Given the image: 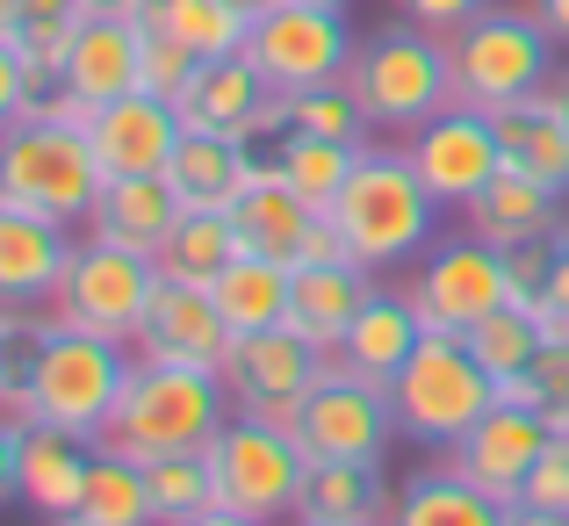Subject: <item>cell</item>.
<instances>
[{
	"label": "cell",
	"instance_id": "obj_57",
	"mask_svg": "<svg viewBox=\"0 0 569 526\" xmlns=\"http://www.w3.org/2000/svg\"><path fill=\"white\" fill-rule=\"evenodd\" d=\"M303 8H353V0H303Z\"/></svg>",
	"mask_w": 569,
	"mask_h": 526
},
{
	"label": "cell",
	"instance_id": "obj_24",
	"mask_svg": "<svg viewBox=\"0 0 569 526\" xmlns=\"http://www.w3.org/2000/svg\"><path fill=\"white\" fill-rule=\"evenodd\" d=\"M397 476L389 462H310L296 490V519L310 526H389Z\"/></svg>",
	"mask_w": 569,
	"mask_h": 526
},
{
	"label": "cell",
	"instance_id": "obj_3",
	"mask_svg": "<svg viewBox=\"0 0 569 526\" xmlns=\"http://www.w3.org/2000/svg\"><path fill=\"white\" fill-rule=\"evenodd\" d=\"M447 66H455V101L461 109L505 116L519 101H533L562 72V43L541 29V14L527 0H490L476 22H461L447 37Z\"/></svg>",
	"mask_w": 569,
	"mask_h": 526
},
{
	"label": "cell",
	"instance_id": "obj_41",
	"mask_svg": "<svg viewBox=\"0 0 569 526\" xmlns=\"http://www.w3.org/2000/svg\"><path fill=\"white\" fill-rule=\"evenodd\" d=\"M188 72H194V58L181 51V43H173V37H159V29L152 22H144V95H159V101H173V95H181V87H188Z\"/></svg>",
	"mask_w": 569,
	"mask_h": 526
},
{
	"label": "cell",
	"instance_id": "obj_45",
	"mask_svg": "<svg viewBox=\"0 0 569 526\" xmlns=\"http://www.w3.org/2000/svg\"><path fill=\"white\" fill-rule=\"evenodd\" d=\"M22 505V426L0 418V513Z\"/></svg>",
	"mask_w": 569,
	"mask_h": 526
},
{
	"label": "cell",
	"instance_id": "obj_2",
	"mask_svg": "<svg viewBox=\"0 0 569 526\" xmlns=\"http://www.w3.org/2000/svg\"><path fill=\"white\" fill-rule=\"evenodd\" d=\"M347 238V260H361L368 275H397L418 252L440 238L447 209L426 195V180L411 173V152L403 145H368L353 180L339 188V202L325 209Z\"/></svg>",
	"mask_w": 569,
	"mask_h": 526
},
{
	"label": "cell",
	"instance_id": "obj_21",
	"mask_svg": "<svg viewBox=\"0 0 569 526\" xmlns=\"http://www.w3.org/2000/svg\"><path fill=\"white\" fill-rule=\"evenodd\" d=\"M267 173V152L260 145H238V138H217V130H181L167 159V188L181 195V209H209V217H231L238 195Z\"/></svg>",
	"mask_w": 569,
	"mask_h": 526
},
{
	"label": "cell",
	"instance_id": "obj_7",
	"mask_svg": "<svg viewBox=\"0 0 569 526\" xmlns=\"http://www.w3.org/2000/svg\"><path fill=\"white\" fill-rule=\"evenodd\" d=\"M94 195H101V159H94V145H87V130L29 123V116L0 130V202L37 209V217L80 231Z\"/></svg>",
	"mask_w": 569,
	"mask_h": 526
},
{
	"label": "cell",
	"instance_id": "obj_44",
	"mask_svg": "<svg viewBox=\"0 0 569 526\" xmlns=\"http://www.w3.org/2000/svg\"><path fill=\"white\" fill-rule=\"evenodd\" d=\"M22 101H29V58L0 37V130L22 123Z\"/></svg>",
	"mask_w": 569,
	"mask_h": 526
},
{
	"label": "cell",
	"instance_id": "obj_29",
	"mask_svg": "<svg viewBox=\"0 0 569 526\" xmlns=\"http://www.w3.org/2000/svg\"><path fill=\"white\" fill-rule=\"evenodd\" d=\"M498 145H505V167H512V173H527V180H541V188L569 195V123H562V109H556L548 87L533 101H519V109L498 116Z\"/></svg>",
	"mask_w": 569,
	"mask_h": 526
},
{
	"label": "cell",
	"instance_id": "obj_51",
	"mask_svg": "<svg viewBox=\"0 0 569 526\" xmlns=\"http://www.w3.org/2000/svg\"><path fill=\"white\" fill-rule=\"evenodd\" d=\"M512 526H569V513H533V505H512Z\"/></svg>",
	"mask_w": 569,
	"mask_h": 526
},
{
	"label": "cell",
	"instance_id": "obj_35",
	"mask_svg": "<svg viewBox=\"0 0 569 526\" xmlns=\"http://www.w3.org/2000/svg\"><path fill=\"white\" fill-rule=\"evenodd\" d=\"M72 526H159L144 462L109 455V447H101L94 469H87V498H80V513H72Z\"/></svg>",
	"mask_w": 569,
	"mask_h": 526
},
{
	"label": "cell",
	"instance_id": "obj_54",
	"mask_svg": "<svg viewBox=\"0 0 569 526\" xmlns=\"http://www.w3.org/2000/svg\"><path fill=\"white\" fill-rule=\"evenodd\" d=\"M548 433H556V440H569V404H556V411H548Z\"/></svg>",
	"mask_w": 569,
	"mask_h": 526
},
{
	"label": "cell",
	"instance_id": "obj_37",
	"mask_svg": "<svg viewBox=\"0 0 569 526\" xmlns=\"http://www.w3.org/2000/svg\"><path fill=\"white\" fill-rule=\"evenodd\" d=\"M461 339H469V354L483 360L490 383H505V375H527L533 354L548 347V339H541V310H527V304H505V310H490V318H476Z\"/></svg>",
	"mask_w": 569,
	"mask_h": 526
},
{
	"label": "cell",
	"instance_id": "obj_40",
	"mask_svg": "<svg viewBox=\"0 0 569 526\" xmlns=\"http://www.w3.org/2000/svg\"><path fill=\"white\" fill-rule=\"evenodd\" d=\"M548 267H556V231L527 238V246H505V281H512V304H541L548 296Z\"/></svg>",
	"mask_w": 569,
	"mask_h": 526
},
{
	"label": "cell",
	"instance_id": "obj_30",
	"mask_svg": "<svg viewBox=\"0 0 569 526\" xmlns=\"http://www.w3.org/2000/svg\"><path fill=\"white\" fill-rule=\"evenodd\" d=\"M310 217H318V209H310L274 167H267L246 195H238L231 231H238V246H246V252H267V260H289V267H296V246H303Z\"/></svg>",
	"mask_w": 569,
	"mask_h": 526
},
{
	"label": "cell",
	"instance_id": "obj_17",
	"mask_svg": "<svg viewBox=\"0 0 569 526\" xmlns=\"http://www.w3.org/2000/svg\"><path fill=\"white\" fill-rule=\"evenodd\" d=\"M72 224H51L37 209L0 202V304L8 310H51L58 281L72 267Z\"/></svg>",
	"mask_w": 569,
	"mask_h": 526
},
{
	"label": "cell",
	"instance_id": "obj_5",
	"mask_svg": "<svg viewBox=\"0 0 569 526\" xmlns=\"http://www.w3.org/2000/svg\"><path fill=\"white\" fill-rule=\"evenodd\" d=\"M353 101L368 109V123L382 138H411L418 123H432L440 109H455V66H447V37L418 22H382L353 43V66H347Z\"/></svg>",
	"mask_w": 569,
	"mask_h": 526
},
{
	"label": "cell",
	"instance_id": "obj_19",
	"mask_svg": "<svg viewBox=\"0 0 569 526\" xmlns=\"http://www.w3.org/2000/svg\"><path fill=\"white\" fill-rule=\"evenodd\" d=\"M87 145H94L101 159V180H123V173H167L173 145H181V116H173V101L159 95H123L109 101V109H94V123H87Z\"/></svg>",
	"mask_w": 569,
	"mask_h": 526
},
{
	"label": "cell",
	"instance_id": "obj_23",
	"mask_svg": "<svg viewBox=\"0 0 569 526\" xmlns=\"http://www.w3.org/2000/svg\"><path fill=\"white\" fill-rule=\"evenodd\" d=\"M173 224H181V195L167 188V173H123V180H101V195H94L80 231L101 238V246H123V252H144V260H152Z\"/></svg>",
	"mask_w": 569,
	"mask_h": 526
},
{
	"label": "cell",
	"instance_id": "obj_26",
	"mask_svg": "<svg viewBox=\"0 0 569 526\" xmlns=\"http://www.w3.org/2000/svg\"><path fill=\"white\" fill-rule=\"evenodd\" d=\"M426 339V318L411 310V296L403 289H376L368 296V310L353 318V333H347V347L332 354V368H347V375H368V383H397V368L411 360V347Z\"/></svg>",
	"mask_w": 569,
	"mask_h": 526
},
{
	"label": "cell",
	"instance_id": "obj_16",
	"mask_svg": "<svg viewBox=\"0 0 569 526\" xmlns=\"http://www.w3.org/2000/svg\"><path fill=\"white\" fill-rule=\"evenodd\" d=\"M548 418L541 411H519V404H490L483 418H476L469 433H461L455 447H447V469L469 476L476 490H490L498 505H519V490H527V469L548 455Z\"/></svg>",
	"mask_w": 569,
	"mask_h": 526
},
{
	"label": "cell",
	"instance_id": "obj_8",
	"mask_svg": "<svg viewBox=\"0 0 569 526\" xmlns=\"http://www.w3.org/2000/svg\"><path fill=\"white\" fill-rule=\"evenodd\" d=\"M209 469H217V505L223 513L281 526V519H296V490H303L310 455H303L296 433L274 426V418L231 411V426L217 433V447H209Z\"/></svg>",
	"mask_w": 569,
	"mask_h": 526
},
{
	"label": "cell",
	"instance_id": "obj_11",
	"mask_svg": "<svg viewBox=\"0 0 569 526\" xmlns=\"http://www.w3.org/2000/svg\"><path fill=\"white\" fill-rule=\"evenodd\" d=\"M353 43L361 37L347 29V8H303V0H274V8L252 14V29H246V58L260 66V80L274 87V95L347 80Z\"/></svg>",
	"mask_w": 569,
	"mask_h": 526
},
{
	"label": "cell",
	"instance_id": "obj_38",
	"mask_svg": "<svg viewBox=\"0 0 569 526\" xmlns=\"http://www.w3.org/2000/svg\"><path fill=\"white\" fill-rule=\"evenodd\" d=\"M80 22H87V0H22L8 43L29 58V72H58L66 51H72V37H80Z\"/></svg>",
	"mask_w": 569,
	"mask_h": 526
},
{
	"label": "cell",
	"instance_id": "obj_58",
	"mask_svg": "<svg viewBox=\"0 0 569 526\" xmlns=\"http://www.w3.org/2000/svg\"><path fill=\"white\" fill-rule=\"evenodd\" d=\"M289 526H310V519H289Z\"/></svg>",
	"mask_w": 569,
	"mask_h": 526
},
{
	"label": "cell",
	"instance_id": "obj_31",
	"mask_svg": "<svg viewBox=\"0 0 569 526\" xmlns=\"http://www.w3.org/2000/svg\"><path fill=\"white\" fill-rule=\"evenodd\" d=\"M289 281H296L289 260L238 252V260L217 275V289H209L217 310H223V325H231V339L238 333H267V325H289Z\"/></svg>",
	"mask_w": 569,
	"mask_h": 526
},
{
	"label": "cell",
	"instance_id": "obj_22",
	"mask_svg": "<svg viewBox=\"0 0 569 526\" xmlns=\"http://www.w3.org/2000/svg\"><path fill=\"white\" fill-rule=\"evenodd\" d=\"M382 289V275H368L361 260H325V267H296L289 281V333H303L310 347L339 354L353 333V318L368 310V296Z\"/></svg>",
	"mask_w": 569,
	"mask_h": 526
},
{
	"label": "cell",
	"instance_id": "obj_36",
	"mask_svg": "<svg viewBox=\"0 0 569 526\" xmlns=\"http://www.w3.org/2000/svg\"><path fill=\"white\" fill-rule=\"evenodd\" d=\"M281 101V130H310V138H339V145H376V123L368 109L353 101L347 80H325V87H296Z\"/></svg>",
	"mask_w": 569,
	"mask_h": 526
},
{
	"label": "cell",
	"instance_id": "obj_14",
	"mask_svg": "<svg viewBox=\"0 0 569 526\" xmlns=\"http://www.w3.org/2000/svg\"><path fill=\"white\" fill-rule=\"evenodd\" d=\"M296 440H303L310 462H389V447H397L403 433H397V411H389V389L382 383L332 368L303 397Z\"/></svg>",
	"mask_w": 569,
	"mask_h": 526
},
{
	"label": "cell",
	"instance_id": "obj_32",
	"mask_svg": "<svg viewBox=\"0 0 569 526\" xmlns=\"http://www.w3.org/2000/svg\"><path fill=\"white\" fill-rule=\"evenodd\" d=\"M361 152H368V145H339V138H310V130H281L274 152H267V167H274L325 217V209L339 202V188L353 180V167H361Z\"/></svg>",
	"mask_w": 569,
	"mask_h": 526
},
{
	"label": "cell",
	"instance_id": "obj_25",
	"mask_svg": "<svg viewBox=\"0 0 569 526\" xmlns=\"http://www.w3.org/2000/svg\"><path fill=\"white\" fill-rule=\"evenodd\" d=\"M101 447L80 440V433H58V426H22V505L43 526L72 519L87 498V469H94Z\"/></svg>",
	"mask_w": 569,
	"mask_h": 526
},
{
	"label": "cell",
	"instance_id": "obj_47",
	"mask_svg": "<svg viewBox=\"0 0 569 526\" xmlns=\"http://www.w3.org/2000/svg\"><path fill=\"white\" fill-rule=\"evenodd\" d=\"M498 404H519V411H541L548 418V389H541V375H505V383H498Z\"/></svg>",
	"mask_w": 569,
	"mask_h": 526
},
{
	"label": "cell",
	"instance_id": "obj_56",
	"mask_svg": "<svg viewBox=\"0 0 569 526\" xmlns=\"http://www.w3.org/2000/svg\"><path fill=\"white\" fill-rule=\"evenodd\" d=\"M238 8H246V14H267V8H274V0H238Z\"/></svg>",
	"mask_w": 569,
	"mask_h": 526
},
{
	"label": "cell",
	"instance_id": "obj_4",
	"mask_svg": "<svg viewBox=\"0 0 569 526\" xmlns=\"http://www.w3.org/2000/svg\"><path fill=\"white\" fill-rule=\"evenodd\" d=\"M22 375H29V397H37V426L101 440L116 397H123L130 347L123 339H101V333H80V325L43 310V325L22 347Z\"/></svg>",
	"mask_w": 569,
	"mask_h": 526
},
{
	"label": "cell",
	"instance_id": "obj_27",
	"mask_svg": "<svg viewBox=\"0 0 569 526\" xmlns=\"http://www.w3.org/2000/svg\"><path fill=\"white\" fill-rule=\"evenodd\" d=\"M389 526H512V505H498L490 490H476L469 476H455L447 462H432V469H411L397 484Z\"/></svg>",
	"mask_w": 569,
	"mask_h": 526
},
{
	"label": "cell",
	"instance_id": "obj_18",
	"mask_svg": "<svg viewBox=\"0 0 569 526\" xmlns=\"http://www.w3.org/2000/svg\"><path fill=\"white\" fill-rule=\"evenodd\" d=\"M130 354L144 360H181V368H223L231 354V325H223L217 296L209 289H181V281H159L152 310H144Z\"/></svg>",
	"mask_w": 569,
	"mask_h": 526
},
{
	"label": "cell",
	"instance_id": "obj_42",
	"mask_svg": "<svg viewBox=\"0 0 569 526\" xmlns=\"http://www.w3.org/2000/svg\"><path fill=\"white\" fill-rule=\"evenodd\" d=\"M519 505H533V513H569V440H548V455L527 469Z\"/></svg>",
	"mask_w": 569,
	"mask_h": 526
},
{
	"label": "cell",
	"instance_id": "obj_43",
	"mask_svg": "<svg viewBox=\"0 0 569 526\" xmlns=\"http://www.w3.org/2000/svg\"><path fill=\"white\" fill-rule=\"evenodd\" d=\"M490 0H397V14L403 22H418V29H432V37H455L461 22H476Z\"/></svg>",
	"mask_w": 569,
	"mask_h": 526
},
{
	"label": "cell",
	"instance_id": "obj_52",
	"mask_svg": "<svg viewBox=\"0 0 569 526\" xmlns=\"http://www.w3.org/2000/svg\"><path fill=\"white\" fill-rule=\"evenodd\" d=\"M14 368H22V347H14V339H8V333H0V383H8V375H14Z\"/></svg>",
	"mask_w": 569,
	"mask_h": 526
},
{
	"label": "cell",
	"instance_id": "obj_33",
	"mask_svg": "<svg viewBox=\"0 0 569 526\" xmlns=\"http://www.w3.org/2000/svg\"><path fill=\"white\" fill-rule=\"evenodd\" d=\"M238 231L231 217H209V209H181V224L167 231V246L152 252L159 281H181V289H217V275L238 260Z\"/></svg>",
	"mask_w": 569,
	"mask_h": 526
},
{
	"label": "cell",
	"instance_id": "obj_59",
	"mask_svg": "<svg viewBox=\"0 0 569 526\" xmlns=\"http://www.w3.org/2000/svg\"><path fill=\"white\" fill-rule=\"evenodd\" d=\"M58 526H72V519H58Z\"/></svg>",
	"mask_w": 569,
	"mask_h": 526
},
{
	"label": "cell",
	"instance_id": "obj_12",
	"mask_svg": "<svg viewBox=\"0 0 569 526\" xmlns=\"http://www.w3.org/2000/svg\"><path fill=\"white\" fill-rule=\"evenodd\" d=\"M217 375H223V389H231L238 411L274 418L281 433H296L303 397L325 383V375H332V354L310 347V339L289 333V325H267V333H238Z\"/></svg>",
	"mask_w": 569,
	"mask_h": 526
},
{
	"label": "cell",
	"instance_id": "obj_46",
	"mask_svg": "<svg viewBox=\"0 0 569 526\" xmlns=\"http://www.w3.org/2000/svg\"><path fill=\"white\" fill-rule=\"evenodd\" d=\"M533 310H562V318H569V224L556 231V267H548V296H541Z\"/></svg>",
	"mask_w": 569,
	"mask_h": 526
},
{
	"label": "cell",
	"instance_id": "obj_13",
	"mask_svg": "<svg viewBox=\"0 0 569 526\" xmlns=\"http://www.w3.org/2000/svg\"><path fill=\"white\" fill-rule=\"evenodd\" d=\"M403 152H411V173L426 180V195L440 209H461L469 217V202L490 188V180L505 173V145H498V116L483 109H440L432 123H418L411 138H397Z\"/></svg>",
	"mask_w": 569,
	"mask_h": 526
},
{
	"label": "cell",
	"instance_id": "obj_48",
	"mask_svg": "<svg viewBox=\"0 0 569 526\" xmlns=\"http://www.w3.org/2000/svg\"><path fill=\"white\" fill-rule=\"evenodd\" d=\"M527 8L541 14V29H548V37H556L562 51H569V0H527Z\"/></svg>",
	"mask_w": 569,
	"mask_h": 526
},
{
	"label": "cell",
	"instance_id": "obj_10",
	"mask_svg": "<svg viewBox=\"0 0 569 526\" xmlns=\"http://www.w3.org/2000/svg\"><path fill=\"white\" fill-rule=\"evenodd\" d=\"M159 296V267L144 260V252H123V246H101V238L80 231V246H72V267L66 281H58L51 296V318L80 325V333H101V339H138L144 310H152Z\"/></svg>",
	"mask_w": 569,
	"mask_h": 526
},
{
	"label": "cell",
	"instance_id": "obj_55",
	"mask_svg": "<svg viewBox=\"0 0 569 526\" xmlns=\"http://www.w3.org/2000/svg\"><path fill=\"white\" fill-rule=\"evenodd\" d=\"M14 14H22V0H0V37L14 29Z\"/></svg>",
	"mask_w": 569,
	"mask_h": 526
},
{
	"label": "cell",
	"instance_id": "obj_49",
	"mask_svg": "<svg viewBox=\"0 0 569 526\" xmlns=\"http://www.w3.org/2000/svg\"><path fill=\"white\" fill-rule=\"evenodd\" d=\"M144 8H152V0H87V14H123V22H138Z\"/></svg>",
	"mask_w": 569,
	"mask_h": 526
},
{
	"label": "cell",
	"instance_id": "obj_1",
	"mask_svg": "<svg viewBox=\"0 0 569 526\" xmlns=\"http://www.w3.org/2000/svg\"><path fill=\"white\" fill-rule=\"evenodd\" d=\"M231 389L217 368H181V360H144L130 354L123 397H116L109 426L94 447L130 462H167V455H209L217 433L231 426Z\"/></svg>",
	"mask_w": 569,
	"mask_h": 526
},
{
	"label": "cell",
	"instance_id": "obj_39",
	"mask_svg": "<svg viewBox=\"0 0 569 526\" xmlns=\"http://www.w3.org/2000/svg\"><path fill=\"white\" fill-rule=\"evenodd\" d=\"M144 476H152V513H159V526H181V519H194V513H209V505H217V469H209V455L144 462Z\"/></svg>",
	"mask_w": 569,
	"mask_h": 526
},
{
	"label": "cell",
	"instance_id": "obj_53",
	"mask_svg": "<svg viewBox=\"0 0 569 526\" xmlns=\"http://www.w3.org/2000/svg\"><path fill=\"white\" fill-rule=\"evenodd\" d=\"M548 95H556V109H562V123H569V66L556 72V80H548Z\"/></svg>",
	"mask_w": 569,
	"mask_h": 526
},
{
	"label": "cell",
	"instance_id": "obj_28",
	"mask_svg": "<svg viewBox=\"0 0 569 526\" xmlns=\"http://www.w3.org/2000/svg\"><path fill=\"white\" fill-rule=\"evenodd\" d=\"M562 202H569V195H556V188H541V180H527V173L505 167V173L469 202V231L490 238L498 252H505V246H527V238L562 231Z\"/></svg>",
	"mask_w": 569,
	"mask_h": 526
},
{
	"label": "cell",
	"instance_id": "obj_6",
	"mask_svg": "<svg viewBox=\"0 0 569 526\" xmlns=\"http://www.w3.org/2000/svg\"><path fill=\"white\" fill-rule=\"evenodd\" d=\"M490 404H498V383L483 375V360L469 354L461 333H426L411 347V360L397 368V383H389L397 433L411 447H432V455H447Z\"/></svg>",
	"mask_w": 569,
	"mask_h": 526
},
{
	"label": "cell",
	"instance_id": "obj_50",
	"mask_svg": "<svg viewBox=\"0 0 569 526\" xmlns=\"http://www.w3.org/2000/svg\"><path fill=\"white\" fill-rule=\"evenodd\" d=\"M181 526H260V519H246V513H223V505H209V513H194Z\"/></svg>",
	"mask_w": 569,
	"mask_h": 526
},
{
	"label": "cell",
	"instance_id": "obj_15",
	"mask_svg": "<svg viewBox=\"0 0 569 526\" xmlns=\"http://www.w3.org/2000/svg\"><path fill=\"white\" fill-rule=\"evenodd\" d=\"M173 116H181V130H217V138H238V145H274L281 138V101L246 51L194 58L188 87L173 95Z\"/></svg>",
	"mask_w": 569,
	"mask_h": 526
},
{
	"label": "cell",
	"instance_id": "obj_9",
	"mask_svg": "<svg viewBox=\"0 0 569 526\" xmlns=\"http://www.w3.org/2000/svg\"><path fill=\"white\" fill-rule=\"evenodd\" d=\"M411 296V310L426 318V333H469L476 318L512 304V281H505V252L476 231L432 238L426 252L411 260V275L397 281Z\"/></svg>",
	"mask_w": 569,
	"mask_h": 526
},
{
	"label": "cell",
	"instance_id": "obj_20",
	"mask_svg": "<svg viewBox=\"0 0 569 526\" xmlns=\"http://www.w3.org/2000/svg\"><path fill=\"white\" fill-rule=\"evenodd\" d=\"M58 80H66L87 109H109V101L138 95V80H144V14L138 22H123V14H87L72 51H66V66H58Z\"/></svg>",
	"mask_w": 569,
	"mask_h": 526
},
{
	"label": "cell",
	"instance_id": "obj_34",
	"mask_svg": "<svg viewBox=\"0 0 569 526\" xmlns=\"http://www.w3.org/2000/svg\"><path fill=\"white\" fill-rule=\"evenodd\" d=\"M144 22H152L159 37H173L188 58H231V51H246L252 14L238 8V0H152Z\"/></svg>",
	"mask_w": 569,
	"mask_h": 526
}]
</instances>
